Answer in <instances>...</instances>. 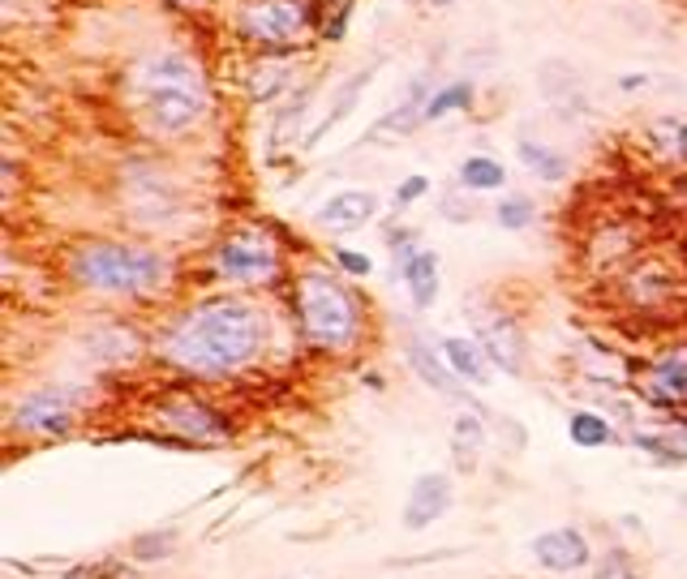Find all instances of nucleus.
<instances>
[{
	"label": "nucleus",
	"mask_w": 687,
	"mask_h": 579,
	"mask_svg": "<svg viewBox=\"0 0 687 579\" xmlns=\"http://www.w3.org/2000/svg\"><path fill=\"white\" fill-rule=\"evenodd\" d=\"M263 340H267V327L254 305L216 296L185 309L164 331L160 352L185 378H229L236 369L254 365Z\"/></svg>",
	"instance_id": "1"
},
{
	"label": "nucleus",
	"mask_w": 687,
	"mask_h": 579,
	"mask_svg": "<svg viewBox=\"0 0 687 579\" xmlns=\"http://www.w3.org/2000/svg\"><path fill=\"white\" fill-rule=\"evenodd\" d=\"M129 99L155 133H185L211 108L207 78L185 52H147L129 64Z\"/></svg>",
	"instance_id": "2"
},
{
	"label": "nucleus",
	"mask_w": 687,
	"mask_h": 579,
	"mask_svg": "<svg viewBox=\"0 0 687 579\" xmlns=\"http://www.w3.org/2000/svg\"><path fill=\"white\" fill-rule=\"evenodd\" d=\"M69 275L91 292L108 296H142L164 284L168 262L147 245H120V240H82L69 253Z\"/></svg>",
	"instance_id": "3"
},
{
	"label": "nucleus",
	"mask_w": 687,
	"mask_h": 579,
	"mask_svg": "<svg viewBox=\"0 0 687 579\" xmlns=\"http://www.w3.org/2000/svg\"><path fill=\"white\" fill-rule=\"evenodd\" d=\"M296 318L305 344L318 352H352L361 340V300L327 271L296 275Z\"/></svg>",
	"instance_id": "4"
},
{
	"label": "nucleus",
	"mask_w": 687,
	"mask_h": 579,
	"mask_svg": "<svg viewBox=\"0 0 687 579\" xmlns=\"http://www.w3.org/2000/svg\"><path fill=\"white\" fill-rule=\"evenodd\" d=\"M280 249L271 245V236L254 228H236L232 236L220 240L216 249V275L241 284V288H254V284H271L280 275Z\"/></svg>",
	"instance_id": "5"
},
{
	"label": "nucleus",
	"mask_w": 687,
	"mask_h": 579,
	"mask_svg": "<svg viewBox=\"0 0 687 579\" xmlns=\"http://www.w3.org/2000/svg\"><path fill=\"white\" fill-rule=\"evenodd\" d=\"M318 9L310 0H245L241 17H236V31L254 44H292L301 39L310 26H314Z\"/></svg>",
	"instance_id": "6"
},
{
	"label": "nucleus",
	"mask_w": 687,
	"mask_h": 579,
	"mask_svg": "<svg viewBox=\"0 0 687 579\" xmlns=\"http://www.w3.org/2000/svg\"><path fill=\"white\" fill-rule=\"evenodd\" d=\"M160 416H164V425H168L176 438H185V442H229V421L216 412L211 404H202V400H194V395H172L160 404Z\"/></svg>",
	"instance_id": "7"
},
{
	"label": "nucleus",
	"mask_w": 687,
	"mask_h": 579,
	"mask_svg": "<svg viewBox=\"0 0 687 579\" xmlns=\"http://www.w3.org/2000/svg\"><path fill=\"white\" fill-rule=\"evenodd\" d=\"M640 387H644V400L662 412H675L687 404V347L675 352H662L644 374H640Z\"/></svg>",
	"instance_id": "8"
},
{
	"label": "nucleus",
	"mask_w": 687,
	"mask_h": 579,
	"mask_svg": "<svg viewBox=\"0 0 687 579\" xmlns=\"http://www.w3.org/2000/svg\"><path fill=\"white\" fill-rule=\"evenodd\" d=\"M452 498H456L452 476H443V472L417 476L412 489H408V503H404V528L421 532V528H430L434 520H443L452 511Z\"/></svg>",
	"instance_id": "9"
},
{
	"label": "nucleus",
	"mask_w": 687,
	"mask_h": 579,
	"mask_svg": "<svg viewBox=\"0 0 687 579\" xmlns=\"http://www.w3.org/2000/svg\"><path fill=\"white\" fill-rule=\"evenodd\" d=\"M13 425H18V429H31V434L65 438V434L73 429V404H69L65 391H35L31 400L18 404Z\"/></svg>",
	"instance_id": "10"
},
{
	"label": "nucleus",
	"mask_w": 687,
	"mask_h": 579,
	"mask_svg": "<svg viewBox=\"0 0 687 579\" xmlns=\"http://www.w3.org/2000/svg\"><path fill=\"white\" fill-rule=\"evenodd\" d=\"M404 356H408V365H412V374L430 387V391H439L443 400H459V404H473L468 400V391H464V382L456 378V369L447 365V356L443 352H434V347L426 344L421 335H412L408 344H404Z\"/></svg>",
	"instance_id": "11"
},
{
	"label": "nucleus",
	"mask_w": 687,
	"mask_h": 579,
	"mask_svg": "<svg viewBox=\"0 0 687 579\" xmlns=\"http://www.w3.org/2000/svg\"><path fill=\"white\" fill-rule=\"evenodd\" d=\"M528 550L546 571H559V576H572L589 563V541L580 528H550V532L533 536Z\"/></svg>",
	"instance_id": "12"
},
{
	"label": "nucleus",
	"mask_w": 687,
	"mask_h": 579,
	"mask_svg": "<svg viewBox=\"0 0 687 579\" xmlns=\"http://www.w3.org/2000/svg\"><path fill=\"white\" fill-rule=\"evenodd\" d=\"M379 211V198L365 193V189H344V193H331L318 211H314V224L318 228H331V232H352V228H365Z\"/></svg>",
	"instance_id": "13"
},
{
	"label": "nucleus",
	"mask_w": 687,
	"mask_h": 579,
	"mask_svg": "<svg viewBox=\"0 0 687 579\" xmlns=\"http://www.w3.org/2000/svg\"><path fill=\"white\" fill-rule=\"evenodd\" d=\"M477 344L503 374H520L524 369V340H520V327L512 318H490L486 327H477Z\"/></svg>",
	"instance_id": "14"
},
{
	"label": "nucleus",
	"mask_w": 687,
	"mask_h": 579,
	"mask_svg": "<svg viewBox=\"0 0 687 579\" xmlns=\"http://www.w3.org/2000/svg\"><path fill=\"white\" fill-rule=\"evenodd\" d=\"M404 284H408V296H412L417 309H430V305L439 300V284H443V275H439V253H434V249H417V253L404 262Z\"/></svg>",
	"instance_id": "15"
},
{
	"label": "nucleus",
	"mask_w": 687,
	"mask_h": 579,
	"mask_svg": "<svg viewBox=\"0 0 687 579\" xmlns=\"http://www.w3.org/2000/svg\"><path fill=\"white\" fill-rule=\"evenodd\" d=\"M439 352L447 356V365L456 369L459 382H486V378H490V374H486L490 356L481 352V344H473V340H443Z\"/></svg>",
	"instance_id": "16"
},
{
	"label": "nucleus",
	"mask_w": 687,
	"mask_h": 579,
	"mask_svg": "<svg viewBox=\"0 0 687 579\" xmlns=\"http://www.w3.org/2000/svg\"><path fill=\"white\" fill-rule=\"evenodd\" d=\"M515 155H520V164L528 168L533 176H542V180H563V173H568V159L559 155V151H550V146H542V142H520L515 146Z\"/></svg>",
	"instance_id": "17"
},
{
	"label": "nucleus",
	"mask_w": 687,
	"mask_h": 579,
	"mask_svg": "<svg viewBox=\"0 0 687 579\" xmlns=\"http://www.w3.org/2000/svg\"><path fill=\"white\" fill-rule=\"evenodd\" d=\"M459 180L468 185V189H503L508 185V168L499 164V159H490V155H468L464 164H459Z\"/></svg>",
	"instance_id": "18"
},
{
	"label": "nucleus",
	"mask_w": 687,
	"mask_h": 579,
	"mask_svg": "<svg viewBox=\"0 0 687 579\" xmlns=\"http://www.w3.org/2000/svg\"><path fill=\"white\" fill-rule=\"evenodd\" d=\"M481 442H486V429L473 412H464L456 421V468L459 472H473L477 468V456H481Z\"/></svg>",
	"instance_id": "19"
},
{
	"label": "nucleus",
	"mask_w": 687,
	"mask_h": 579,
	"mask_svg": "<svg viewBox=\"0 0 687 579\" xmlns=\"http://www.w3.org/2000/svg\"><path fill=\"white\" fill-rule=\"evenodd\" d=\"M568 434H572L575 447H606L610 442V421H602L597 412H572V421H568Z\"/></svg>",
	"instance_id": "20"
},
{
	"label": "nucleus",
	"mask_w": 687,
	"mask_h": 579,
	"mask_svg": "<svg viewBox=\"0 0 687 579\" xmlns=\"http://www.w3.org/2000/svg\"><path fill=\"white\" fill-rule=\"evenodd\" d=\"M172 550H176V532L172 528H155V532L133 536V558L138 563H164V558H172Z\"/></svg>",
	"instance_id": "21"
},
{
	"label": "nucleus",
	"mask_w": 687,
	"mask_h": 579,
	"mask_svg": "<svg viewBox=\"0 0 687 579\" xmlns=\"http://www.w3.org/2000/svg\"><path fill=\"white\" fill-rule=\"evenodd\" d=\"M468 104H473V86H468V82H452V86H443V91L430 95L426 120H439V116L456 113V108H468Z\"/></svg>",
	"instance_id": "22"
},
{
	"label": "nucleus",
	"mask_w": 687,
	"mask_h": 579,
	"mask_svg": "<svg viewBox=\"0 0 687 579\" xmlns=\"http://www.w3.org/2000/svg\"><path fill=\"white\" fill-rule=\"evenodd\" d=\"M494 220H499V228L520 232L537 220V206H533V198L515 193V198H508V202H499V215H494Z\"/></svg>",
	"instance_id": "23"
},
{
	"label": "nucleus",
	"mask_w": 687,
	"mask_h": 579,
	"mask_svg": "<svg viewBox=\"0 0 687 579\" xmlns=\"http://www.w3.org/2000/svg\"><path fill=\"white\" fill-rule=\"evenodd\" d=\"M649 133L657 138V146L687 159V120H657V125H649Z\"/></svg>",
	"instance_id": "24"
},
{
	"label": "nucleus",
	"mask_w": 687,
	"mask_h": 579,
	"mask_svg": "<svg viewBox=\"0 0 687 579\" xmlns=\"http://www.w3.org/2000/svg\"><path fill=\"white\" fill-rule=\"evenodd\" d=\"M426 189H430V180L426 176H408V180H400V189H396V211H408L417 198H426Z\"/></svg>",
	"instance_id": "25"
},
{
	"label": "nucleus",
	"mask_w": 687,
	"mask_h": 579,
	"mask_svg": "<svg viewBox=\"0 0 687 579\" xmlns=\"http://www.w3.org/2000/svg\"><path fill=\"white\" fill-rule=\"evenodd\" d=\"M336 262L348 275H370V258L365 253H352V249H336Z\"/></svg>",
	"instance_id": "26"
},
{
	"label": "nucleus",
	"mask_w": 687,
	"mask_h": 579,
	"mask_svg": "<svg viewBox=\"0 0 687 579\" xmlns=\"http://www.w3.org/2000/svg\"><path fill=\"white\" fill-rule=\"evenodd\" d=\"M434 4H452V0H434Z\"/></svg>",
	"instance_id": "27"
}]
</instances>
